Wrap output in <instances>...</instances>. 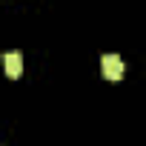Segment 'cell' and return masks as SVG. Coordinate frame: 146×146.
Returning <instances> with one entry per match:
<instances>
[{"instance_id": "obj_1", "label": "cell", "mask_w": 146, "mask_h": 146, "mask_svg": "<svg viewBox=\"0 0 146 146\" xmlns=\"http://www.w3.org/2000/svg\"><path fill=\"white\" fill-rule=\"evenodd\" d=\"M100 69H103V78L106 80H120L123 72H126V66H123V60L117 54H103L100 57Z\"/></svg>"}, {"instance_id": "obj_2", "label": "cell", "mask_w": 146, "mask_h": 146, "mask_svg": "<svg viewBox=\"0 0 146 146\" xmlns=\"http://www.w3.org/2000/svg\"><path fill=\"white\" fill-rule=\"evenodd\" d=\"M3 69H6L9 78H20V72H23V54L20 52H6L3 54Z\"/></svg>"}]
</instances>
